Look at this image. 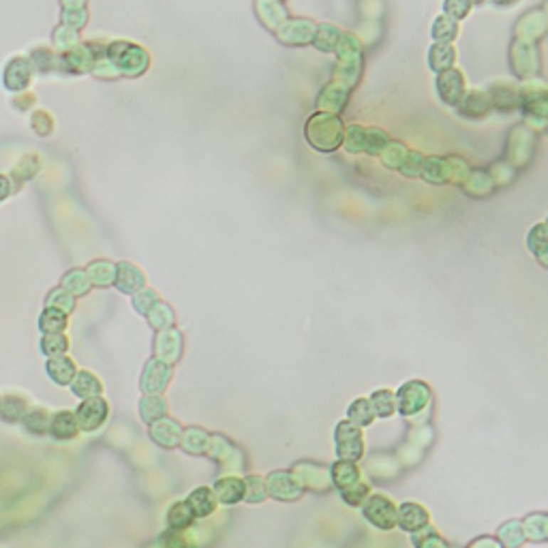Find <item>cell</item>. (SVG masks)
Wrapping results in <instances>:
<instances>
[{
	"label": "cell",
	"mask_w": 548,
	"mask_h": 548,
	"mask_svg": "<svg viewBox=\"0 0 548 548\" xmlns=\"http://www.w3.org/2000/svg\"><path fill=\"white\" fill-rule=\"evenodd\" d=\"M255 9L259 14V20L263 22V26L270 31H279L288 22V11L281 5V0H257Z\"/></svg>",
	"instance_id": "2e32d148"
},
{
	"label": "cell",
	"mask_w": 548,
	"mask_h": 548,
	"mask_svg": "<svg viewBox=\"0 0 548 548\" xmlns=\"http://www.w3.org/2000/svg\"><path fill=\"white\" fill-rule=\"evenodd\" d=\"M362 514L381 531H390L396 525V505L386 495H369L362 503Z\"/></svg>",
	"instance_id": "52a82bcc"
},
{
	"label": "cell",
	"mask_w": 548,
	"mask_h": 548,
	"mask_svg": "<svg viewBox=\"0 0 548 548\" xmlns=\"http://www.w3.org/2000/svg\"><path fill=\"white\" fill-rule=\"evenodd\" d=\"M388 144V133L381 131V129H375V127H369L364 129V150L367 154H379L384 150V146Z\"/></svg>",
	"instance_id": "f6af8a7d"
},
{
	"label": "cell",
	"mask_w": 548,
	"mask_h": 548,
	"mask_svg": "<svg viewBox=\"0 0 548 548\" xmlns=\"http://www.w3.org/2000/svg\"><path fill=\"white\" fill-rule=\"evenodd\" d=\"M107 413H110L107 403L101 396H93V399H84V403L75 411V420L82 431H97L107 420Z\"/></svg>",
	"instance_id": "9c48e42d"
},
{
	"label": "cell",
	"mask_w": 548,
	"mask_h": 548,
	"mask_svg": "<svg viewBox=\"0 0 548 548\" xmlns=\"http://www.w3.org/2000/svg\"><path fill=\"white\" fill-rule=\"evenodd\" d=\"M71 386H73L75 396H80V399H93V396H99V394L103 392V384H101L99 377H97L95 373H90V371H80V373H75Z\"/></svg>",
	"instance_id": "cb8c5ba5"
},
{
	"label": "cell",
	"mask_w": 548,
	"mask_h": 548,
	"mask_svg": "<svg viewBox=\"0 0 548 548\" xmlns=\"http://www.w3.org/2000/svg\"><path fill=\"white\" fill-rule=\"evenodd\" d=\"M343 144H345V148H347L349 152L360 154V152L364 150V129L358 127V125L349 127V129H347V135L343 137Z\"/></svg>",
	"instance_id": "f907efd6"
},
{
	"label": "cell",
	"mask_w": 548,
	"mask_h": 548,
	"mask_svg": "<svg viewBox=\"0 0 548 548\" xmlns=\"http://www.w3.org/2000/svg\"><path fill=\"white\" fill-rule=\"evenodd\" d=\"M490 95H492V97H488L490 103H492L495 107L503 110V112L514 110V107L518 105V95H516V88H514V86H497V84H495V86L490 88Z\"/></svg>",
	"instance_id": "8d00e7d4"
},
{
	"label": "cell",
	"mask_w": 548,
	"mask_h": 548,
	"mask_svg": "<svg viewBox=\"0 0 548 548\" xmlns=\"http://www.w3.org/2000/svg\"><path fill=\"white\" fill-rule=\"evenodd\" d=\"M420 176H422L426 182L443 184V182H448V180H452L450 161H446V159H424V161H422V172H420Z\"/></svg>",
	"instance_id": "7402d4cb"
},
{
	"label": "cell",
	"mask_w": 548,
	"mask_h": 548,
	"mask_svg": "<svg viewBox=\"0 0 548 548\" xmlns=\"http://www.w3.org/2000/svg\"><path fill=\"white\" fill-rule=\"evenodd\" d=\"M107 63L116 69L118 75H142L148 67V54L139 46L114 43L105 52Z\"/></svg>",
	"instance_id": "3957f363"
},
{
	"label": "cell",
	"mask_w": 548,
	"mask_h": 548,
	"mask_svg": "<svg viewBox=\"0 0 548 548\" xmlns=\"http://www.w3.org/2000/svg\"><path fill=\"white\" fill-rule=\"evenodd\" d=\"M159 302V296L154 290H148V288H142L139 292L133 294V309L139 313V315H146L154 305Z\"/></svg>",
	"instance_id": "bcb514c9"
},
{
	"label": "cell",
	"mask_w": 548,
	"mask_h": 548,
	"mask_svg": "<svg viewBox=\"0 0 548 548\" xmlns=\"http://www.w3.org/2000/svg\"><path fill=\"white\" fill-rule=\"evenodd\" d=\"M458 35V24L456 20L448 18V16H439L433 24V39L437 43H450L454 37Z\"/></svg>",
	"instance_id": "60d3db41"
},
{
	"label": "cell",
	"mask_w": 548,
	"mask_h": 548,
	"mask_svg": "<svg viewBox=\"0 0 548 548\" xmlns=\"http://www.w3.org/2000/svg\"><path fill=\"white\" fill-rule=\"evenodd\" d=\"M501 544L505 548H520L525 544V531H522V522L520 520H507L499 527L497 531Z\"/></svg>",
	"instance_id": "836d02e7"
},
{
	"label": "cell",
	"mask_w": 548,
	"mask_h": 548,
	"mask_svg": "<svg viewBox=\"0 0 548 548\" xmlns=\"http://www.w3.org/2000/svg\"><path fill=\"white\" fill-rule=\"evenodd\" d=\"M208 443H210V437L204 428H197V426H191L186 431H182V439H180V446L186 454L191 456H201L208 452Z\"/></svg>",
	"instance_id": "603a6c76"
},
{
	"label": "cell",
	"mask_w": 548,
	"mask_h": 548,
	"mask_svg": "<svg viewBox=\"0 0 548 548\" xmlns=\"http://www.w3.org/2000/svg\"><path fill=\"white\" fill-rule=\"evenodd\" d=\"M279 39L288 46H309L315 37V24L311 20H288L279 31Z\"/></svg>",
	"instance_id": "7c38bea8"
},
{
	"label": "cell",
	"mask_w": 548,
	"mask_h": 548,
	"mask_svg": "<svg viewBox=\"0 0 548 548\" xmlns=\"http://www.w3.org/2000/svg\"><path fill=\"white\" fill-rule=\"evenodd\" d=\"M26 426L33 431V433H46L48 428V416L43 411H33L28 418H26Z\"/></svg>",
	"instance_id": "9f6ffc18"
},
{
	"label": "cell",
	"mask_w": 548,
	"mask_h": 548,
	"mask_svg": "<svg viewBox=\"0 0 548 548\" xmlns=\"http://www.w3.org/2000/svg\"><path fill=\"white\" fill-rule=\"evenodd\" d=\"M265 497H268V492H265L263 478H259V475L244 478V499L242 501H246V503H261Z\"/></svg>",
	"instance_id": "7bdbcfd3"
},
{
	"label": "cell",
	"mask_w": 548,
	"mask_h": 548,
	"mask_svg": "<svg viewBox=\"0 0 548 548\" xmlns=\"http://www.w3.org/2000/svg\"><path fill=\"white\" fill-rule=\"evenodd\" d=\"M373 411H375V418H390L394 416L396 411V399H394V392L392 390H375L369 399Z\"/></svg>",
	"instance_id": "f1b7e54d"
},
{
	"label": "cell",
	"mask_w": 548,
	"mask_h": 548,
	"mask_svg": "<svg viewBox=\"0 0 548 548\" xmlns=\"http://www.w3.org/2000/svg\"><path fill=\"white\" fill-rule=\"evenodd\" d=\"M407 152H409V150H407L401 142H388L379 154H381V161H384V165H386V167H390V169H399V167H401V163L405 161Z\"/></svg>",
	"instance_id": "b9f144b4"
},
{
	"label": "cell",
	"mask_w": 548,
	"mask_h": 548,
	"mask_svg": "<svg viewBox=\"0 0 548 548\" xmlns=\"http://www.w3.org/2000/svg\"><path fill=\"white\" fill-rule=\"evenodd\" d=\"M31 80V65L24 60V58H16L9 67H7V75H5V82H7V88L11 90H20L28 84Z\"/></svg>",
	"instance_id": "83f0119b"
},
{
	"label": "cell",
	"mask_w": 548,
	"mask_h": 548,
	"mask_svg": "<svg viewBox=\"0 0 548 548\" xmlns=\"http://www.w3.org/2000/svg\"><path fill=\"white\" fill-rule=\"evenodd\" d=\"M216 501L225 503V505H236L244 499V478H236V475H227L216 480L214 488H212Z\"/></svg>",
	"instance_id": "e0dca14e"
},
{
	"label": "cell",
	"mask_w": 548,
	"mask_h": 548,
	"mask_svg": "<svg viewBox=\"0 0 548 548\" xmlns=\"http://www.w3.org/2000/svg\"><path fill=\"white\" fill-rule=\"evenodd\" d=\"M527 246L529 251L539 259L542 265H546V225L544 223H537L529 236H527Z\"/></svg>",
	"instance_id": "f35d334b"
},
{
	"label": "cell",
	"mask_w": 548,
	"mask_h": 548,
	"mask_svg": "<svg viewBox=\"0 0 548 548\" xmlns=\"http://www.w3.org/2000/svg\"><path fill=\"white\" fill-rule=\"evenodd\" d=\"M50 431L56 439H73L80 431L78 426V420H75V413L71 411H60L52 418V424H50Z\"/></svg>",
	"instance_id": "484cf974"
},
{
	"label": "cell",
	"mask_w": 548,
	"mask_h": 548,
	"mask_svg": "<svg viewBox=\"0 0 548 548\" xmlns=\"http://www.w3.org/2000/svg\"><path fill=\"white\" fill-rule=\"evenodd\" d=\"M330 480L332 484L339 488V490H345L349 488L352 484H356L360 480V469L356 465V460H337L332 467H330Z\"/></svg>",
	"instance_id": "d6986e66"
},
{
	"label": "cell",
	"mask_w": 548,
	"mask_h": 548,
	"mask_svg": "<svg viewBox=\"0 0 548 548\" xmlns=\"http://www.w3.org/2000/svg\"><path fill=\"white\" fill-rule=\"evenodd\" d=\"M48 373L52 375V379L60 386H69L75 377V364L73 360L65 358V356H56L50 360L48 364Z\"/></svg>",
	"instance_id": "4316f807"
},
{
	"label": "cell",
	"mask_w": 548,
	"mask_h": 548,
	"mask_svg": "<svg viewBox=\"0 0 548 548\" xmlns=\"http://www.w3.org/2000/svg\"><path fill=\"white\" fill-rule=\"evenodd\" d=\"M43 352L48 354V356H52V358H56V356H60V354H65L67 352V347H69V343H67V339L58 332V334H48L46 339H43Z\"/></svg>",
	"instance_id": "816d5d0a"
},
{
	"label": "cell",
	"mask_w": 548,
	"mask_h": 548,
	"mask_svg": "<svg viewBox=\"0 0 548 548\" xmlns=\"http://www.w3.org/2000/svg\"><path fill=\"white\" fill-rule=\"evenodd\" d=\"M307 142L320 152H332L343 144V122L339 116L320 112L307 122Z\"/></svg>",
	"instance_id": "6da1fadb"
},
{
	"label": "cell",
	"mask_w": 548,
	"mask_h": 548,
	"mask_svg": "<svg viewBox=\"0 0 548 548\" xmlns=\"http://www.w3.org/2000/svg\"><path fill=\"white\" fill-rule=\"evenodd\" d=\"M167 401L161 394H146L139 401V416L146 424H152L167 416Z\"/></svg>",
	"instance_id": "44dd1931"
},
{
	"label": "cell",
	"mask_w": 548,
	"mask_h": 548,
	"mask_svg": "<svg viewBox=\"0 0 548 548\" xmlns=\"http://www.w3.org/2000/svg\"><path fill=\"white\" fill-rule=\"evenodd\" d=\"M3 184H9V182H7L3 176H0V186H3ZM5 197H7V195H3V193H0V199H5Z\"/></svg>",
	"instance_id": "91938a15"
},
{
	"label": "cell",
	"mask_w": 548,
	"mask_h": 548,
	"mask_svg": "<svg viewBox=\"0 0 548 548\" xmlns=\"http://www.w3.org/2000/svg\"><path fill=\"white\" fill-rule=\"evenodd\" d=\"M437 93L439 99L448 105H458L465 97V78L456 69H446L437 78Z\"/></svg>",
	"instance_id": "8fae6325"
},
{
	"label": "cell",
	"mask_w": 548,
	"mask_h": 548,
	"mask_svg": "<svg viewBox=\"0 0 548 548\" xmlns=\"http://www.w3.org/2000/svg\"><path fill=\"white\" fill-rule=\"evenodd\" d=\"M88 279L93 285L97 288H112L114 285V277H116V265L107 259H97L88 265L86 270Z\"/></svg>",
	"instance_id": "d4e9b609"
},
{
	"label": "cell",
	"mask_w": 548,
	"mask_h": 548,
	"mask_svg": "<svg viewBox=\"0 0 548 548\" xmlns=\"http://www.w3.org/2000/svg\"><path fill=\"white\" fill-rule=\"evenodd\" d=\"M394 399H396V411H401L403 416H418L431 403V388L418 379L407 381L399 388Z\"/></svg>",
	"instance_id": "5b68a950"
},
{
	"label": "cell",
	"mask_w": 548,
	"mask_h": 548,
	"mask_svg": "<svg viewBox=\"0 0 548 548\" xmlns=\"http://www.w3.org/2000/svg\"><path fill=\"white\" fill-rule=\"evenodd\" d=\"M114 285L122 292V294H129L133 296L135 292H139L142 288H146V274L129 263V261H122L116 265V277H114Z\"/></svg>",
	"instance_id": "9a60e30c"
},
{
	"label": "cell",
	"mask_w": 548,
	"mask_h": 548,
	"mask_svg": "<svg viewBox=\"0 0 548 548\" xmlns=\"http://www.w3.org/2000/svg\"><path fill=\"white\" fill-rule=\"evenodd\" d=\"M422 157L418 154V152H407V157H405V161L401 163V172L407 176V178H416V176H420V172H422Z\"/></svg>",
	"instance_id": "db71d44e"
},
{
	"label": "cell",
	"mask_w": 548,
	"mask_h": 548,
	"mask_svg": "<svg viewBox=\"0 0 548 548\" xmlns=\"http://www.w3.org/2000/svg\"><path fill=\"white\" fill-rule=\"evenodd\" d=\"M420 531H422V535L413 533V542L418 548H448V544L441 539V535L435 533V529H431L428 525Z\"/></svg>",
	"instance_id": "7dc6e473"
},
{
	"label": "cell",
	"mask_w": 548,
	"mask_h": 548,
	"mask_svg": "<svg viewBox=\"0 0 548 548\" xmlns=\"http://www.w3.org/2000/svg\"><path fill=\"white\" fill-rule=\"evenodd\" d=\"M495 5H499V7H510V5H516L518 0H492Z\"/></svg>",
	"instance_id": "680465c9"
},
{
	"label": "cell",
	"mask_w": 548,
	"mask_h": 548,
	"mask_svg": "<svg viewBox=\"0 0 548 548\" xmlns=\"http://www.w3.org/2000/svg\"><path fill=\"white\" fill-rule=\"evenodd\" d=\"M469 3H484V0H469Z\"/></svg>",
	"instance_id": "94428289"
},
{
	"label": "cell",
	"mask_w": 548,
	"mask_h": 548,
	"mask_svg": "<svg viewBox=\"0 0 548 548\" xmlns=\"http://www.w3.org/2000/svg\"><path fill=\"white\" fill-rule=\"evenodd\" d=\"M347 420H349L352 424L360 426V428H364V426L373 424V420H375V411H373V407H371L369 399H356V401L349 405V409H347Z\"/></svg>",
	"instance_id": "4dcf8cb0"
},
{
	"label": "cell",
	"mask_w": 548,
	"mask_h": 548,
	"mask_svg": "<svg viewBox=\"0 0 548 548\" xmlns=\"http://www.w3.org/2000/svg\"><path fill=\"white\" fill-rule=\"evenodd\" d=\"M150 439L165 448V450H172V448H178L180 446V439H182V426L172 420V418H161L157 422L150 424Z\"/></svg>",
	"instance_id": "4fadbf2b"
},
{
	"label": "cell",
	"mask_w": 548,
	"mask_h": 548,
	"mask_svg": "<svg viewBox=\"0 0 548 548\" xmlns=\"http://www.w3.org/2000/svg\"><path fill=\"white\" fill-rule=\"evenodd\" d=\"M428 63L433 71H446L454 63V48L450 43H435L428 52Z\"/></svg>",
	"instance_id": "e575fe53"
},
{
	"label": "cell",
	"mask_w": 548,
	"mask_h": 548,
	"mask_svg": "<svg viewBox=\"0 0 548 548\" xmlns=\"http://www.w3.org/2000/svg\"><path fill=\"white\" fill-rule=\"evenodd\" d=\"M341 31L332 24H324L320 28H315V37H313V46L322 52H334L339 41H341Z\"/></svg>",
	"instance_id": "1f68e13d"
},
{
	"label": "cell",
	"mask_w": 548,
	"mask_h": 548,
	"mask_svg": "<svg viewBox=\"0 0 548 548\" xmlns=\"http://www.w3.org/2000/svg\"><path fill=\"white\" fill-rule=\"evenodd\" d=\"M341 497H343V501H345L347 505H362L364 499L369 497V486L358 480V482L352 484L349 488L341 490Z\"/></svg>",
	"instance_id": "681fc988"
},
{
	"label": "cell",
	"mask_w": 548,
	"mask_h": 548,
	"mask_svg": "<svg viewBox=\"0 0 548 548\" xmlns=\"http://www.w3.org/2000/svg\"><path fill=\"white\" fill-rule=\"evenodd\" d=\"M146 320L148 324L154 328V330H165V328H172L174 326V311L169 305L165 302H157L148 313H146Z\"/></svg>",
	"instance_id": "d590c367"
},
{
	"label": "cell",
	"mask_w": 548,
	"mask_h": 548,
	"mask_svg": "<svg viewBox=\"0 0 548 548\" xmlns=\"http://www.w3.org/2000/svg\"><path fill=\"white\" fill-rule=\"evenodd\" d=\"M469 548H501V544H497L492 537H480V539L471 542Z\"/></svg>",
	"instance_id": "6f0895ef"
},
{
	"label": "cell",
	"mask_w": 548,
	"mask_h": 548,
	"mask_svg": "<svg viewBox=\"0 0 548 548\" xmlns=\"http://www.w3.org/2000/svg\"><path fill=\"white\" fill-rule=\"evenodd\" d=\"M216 503H218V501H216L212 488H208V486L195 488V490L189 495V499H186V505L191 507V512H193L195 518H206V516H210V514L216 510Z\"/></svg>",
	"instance_id": "ac0fdd59"
},
{
	"label": "cell",
	"mask_w": 548,
	"mask_h": 548,
	"mask_svg": "<svg viewBox=\"0 0 548 548\" xmlns=\"http://www.w3.org/2000/svg\"><path fill=\"white\" fill-rule=\"evenodd\" d=\"M431 522V516H428V510L422 507L420 503H403L401 507H396V525L407 531V533H416L420 529H424L426 525Z\"/></svg>",
	"instance_id": "5bb4252c"
},
{
	"label": "cell",
	"mask_w": 548,
	"mask_h": 548,
	"mask_svg": "<svg viewBox=\"0 0 548 548\" xmlns=\"http://www.w3.org/2000/svg\"><path fill=\"white\" fill-rule=\"evenodd\" d=\"M63 285L71 296H84L90 290V279H88L86 270H71L63 279Z\"/></svg>",
	"instance_id": "ab89813d"
},
{
	"label": "cell",
	"mask_w": 548,
	"mask_h": 548,
	"mask_svg": "<svg viewBox=\"0 0 548 548\" xmlns=\"http://www.w3.org/2000/svg\"><path fill=\"white\" fill-rule=\"evenodd\" d=\"M163 548H195L193 542L184 535V531H167L163 535Z\"/></svg>",
	"instance_id": "11a10c76"
},
{
	"label": "cell",
	"mask_w": 548,
	"mask_h": 548,
	"mask_svg": "<svg viewBox=\"0 0 548 548\" xmlns=\"http://www.w3.org/2000/svg\"><path fill=\"white\" fill-rule=\"evenodd\" d=\"M522 531H525V539H531V542H546L548 537V520H546V514L537 512V514H531L522 520Z\"/></svg>",
	"instance_id": "f546056e"
},
{
	"label": "cell",
	"mask_w": 548,
	"mask_h": 548,
	"mask_svg": "<svg viewBox=\"0 0 548 548\" xmlns=\"http://www.w3.org/2000/svg\"><path fill=\"white\" fill-rule=\"evenodd\" d=\"M69 69L73 71H90L95 69V52H90V48H73L67 56H65Z\"/></svg>",
	"instance_id": "74e56055"
},
{
	"label": "cell",
	"mask_w": 548,
	"mask_h": 548,
	"mask_svg": "<svg viewBox=\"0 0 548 548\" xmlns=\"http://www.w3.org/2000/svg\"><path fill=\"white\" fill-rule=\"evenodd\" d=\"M48 305H50V309H58V311H63L67 315V313L73 311L75 300H73V296L67 290H54L50 294V298H48Z\"/></svg>",
	"instance_id": "c3c4849f"
},
{
	"label": "cell",
	"mask_w": 548,
	"mask_h": 548,
	"mask_svg": "<svg viewBox=\"0 0 548 548\" xmlns=\"http://www.w3.org/2000/svg\"><path fill=\"white\" fill-rule=\"evenodd\" d=\"M263 482L268 497L277 501H298L305 492V484L292 471H272Z\"/></svg>",
	"instance_id": "8992f818"
},
{
	"label": "cell",
	"mask_w": 548,
	"mask_h": 548,
	"mask_svg": "<svg viewBox=\"0 0 548 548\" xmlns=\"http://www.w3.org/2000/svg\"><path fill=\"white\" fill-rule=\"evenodd\" d=\"M67 328V315L58 309H46V313L41 315V330H46L48 334H58Z\"/></svg>",
	"instance_id": "ee69618b"
},
{
	"label": "cell",
	"mask_w": 548,
	"mask_h": 548,
	"mask_svg": "<svg viewBox=\"0 0 548 548\" xmlns=\"http://www.w3.org/2000/svg\"><path fill=\"white\" fill-rule=\"evenodd\" d=\"M339 52V65H337V80L334 84H341L345 88H354L362 73V52L358 41L352 35H341V41L337 46Z\"/></svg>",
	"instance_id": "7a4b0ae2"
},
{
	"label": "cell",
	"mask_w": 548,
	"mask_h": 548,
	"mask_svg": "<svg viewBox=\"0 0 548 548\" xmlns=\"http://www.w3.org/2000/svg\"><path fill=\"white\" fill-rule=\"evenodd\" d=\"M169 381H172V367L159 358H150L142 373V381H139L142 390L146 394H161L169 386Z\"/></svg>",
	"instance_id": "ba28073f"
},
{
	"label": "cell",
	"mask_w": 548,
	"mask_h": 548,
	"mask_svg": "<svg viewBox=\"0 0 548 548\" xmlns=\"http://www.w3.org/2000/svg\"><path fill=\"white\" fill-rule=\"evenodd\" d=\"M154 349H157V358L172 367L182 356V332L176 330L174 326L165 328V330H159Z\"/></svg>",
	"instance_id": "30bf717a"
},
{
	"label": "cell",
	"mask_w": 548,
	"mask_h": 548,
	"mask_svg": "<svg viewBox=\"0 0 548 548\" xmlns=\"http://www.w3.org/2000/svg\"><path fill=\"white\" fill-rule=\"evenodd\" d=\"M443 9H446V16H448V18H452V20H463V18H467V14H469V9H471V3H469V0H446Z\"/></svg>",
	"instance_id": "f5cc1de1"
},
{
	"label": "cell",
	"mask_w": 548,
	"mask_h": 548,
	"mask_svg": "<svg viewBox=\"0 0 548 548\" xmlns=\"http://www.w3.org/2000/svg\"><path fill=\"white\" fill-rule=\"evenodd\" d=\"M193 512H191V507L186 505V501H178V503H174L172 507H169V512H167V527L172 529V531H184L186 527H191V522H193Z\"/></svg>",
	"instance_id": "d6a6232c"
},
{
	"label": "cell",
	"mask_w": 548,
	"mask_h": 548,
	"mask_svg": "<svg viewBox=\"0 0 548 548\" xmlns=\"http://www.w3.org/2000/svg\"><path fill=\"white\" fill-rule=\"evenodd\" d=\"M490 107H492V103H490L488 95L480 93V90H473L460 99V114L467 118H484L490 112Z\"/></svg>",
	"instance_id": "ffe728a7"
},
{
	"label": "cell",
	"mask_w": 548,
	"mask_h": 548,
	"mask_svg": "<svg viewBox=\"0 0 548 548\" xmlns=\"http://www.w3.org/2000/svg\"><path fill=\"white\" fill-rule=\"evenodd\" d=\"M337 456L341 460H360L364 456V437L362 428L349 420H341L334 428Z\"/></svg>",
	"instance_id": "277c9868"
}]
</instances>
